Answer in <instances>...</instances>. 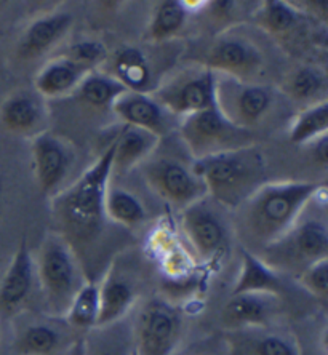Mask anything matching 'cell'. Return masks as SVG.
Here are the masks:
<instances>
[{"label":"cell","instance_id":"74e56055","mask_svg":"<svg viewBox=\"0 0 328 355\" xmlns=\"http://www.w3.org/2000/svg\"><path fill=\"white\" fill-rule=\"evenodd\" d=\"M3 272H5V268H3V261H2V258H0V280H2V275H3Z\"/></svg>","mask_w":328,"mask_h":355},{"label":"cell","instance_id":"ba28073f","mask_svg":"<svg viewBox=\"0 0 328 355\" xmlns=\"http://www.w3.org/2000/svg\"><path fill=\"white\" fill-rule=\"evenodd\" d=\"M221 210V205L205 196L181 213V229L205 263H218L229 248V227Z\"/></svg>","mask_w":328,"mask_h":355},{"label":"cell","instance_id":"8fae6325","mask_svg":"<svg viewBox=\"0 0 328 355\" xmlns=\"http://www.w3.org/2000/svg\"><path fill=\"white\" fill-rule=\"evenodd\" d=\"M269 258L264 261L274 270L295 268L304 270L316 261L328 258V229L325 221L306 219L295 224L291 231L277 242L264 248Z\"/></svg>","mask_w":328,"mask_h":355},{"label":"cell","instance_id":"e575fe53","mask_svg":"<svg viewBox=\"0 0 328 355\" xmlns=\"http://www.w3.org/2000/svg\"><path fill=\"white\" fill-rule=\"evenodd\" d=\"M61 55L76 61L77 64L87 67L88 71H95L96 66H100L103 62L107 61L106 46L95 40L79 42V44L69 46V49Z\"/></svg>","mask_w":328,"mask_h":355},{"label":"cell","instance_id":"ab89813d","mask_svg":"<svg viewBox=\"0 0 328 355\" xmlns=\"http://www.w3.org/2000/svg\"><path fill=\"white\" fill-rule=\"evenodd\" d=\"M133 355H137V351H135V352H133Z\"/></svg>","mask_w":328,"mask_h":355},{"label":"cell","instance_id":"484cf974","mask_svg":"<svg viewBox=\"0 0 328 355\" xmlns=\"http://www.w3.org/2000/svg\"><path fill=\"white\" fill-rule=\"evenodd\" d=\"M0 120L10 132L21 135L42 133L40 125L44 123V106L40 99L31 93H17L5 99L0 107Z\"/></svg>","mask_w":328,"mask_h":355},{"label":"cell","instance_id":"277c9868","mask_svg":"<svg viewBox=\"0 0 328 355\" xmlns=\"http://www.w3.org/2000/svg\"><path fill=\"white\" fill-rule=\"evenodd\" d=\"M37 275L51 315H66L71 301L87 282L79 258L60 234H49L42 242Z\"/></svg>","mask_w":328,"mask_h":355},{"label":"cell","instance_id":"4316f807","mask_svg":"<svg viewBox=\"0 0 328 355\" xmlns=\"http://www.w3.org/2000/svg\"><path fill=\"white\" fill-rule=\"evenodd\" d=\"M128 90L106 72L92 71L71 93L82 106L93 111H112L114 103Z\"/></svg>","mask_w":328,"mask_h":355},{"label":"cell","instance_id":"2e32d148","mask_svg":"<svg viewBox=\"0 0 328 355\" xmlns=\"http://www.w3.org/2000/svg\"><path fill=\"white\" fill-rule=\"evenodd\" d=\"M33 286L34 261L28 242L23 240L0 280V315L10 317L23 309L33 293Z\"/></svg>","mask_w":328,"mask_h":355},{"label":"cell","instance_id":"f35d334b","mask_svg":"<svg viewBox=\"0 0 328 355\" xmlns=\"http://www.w3.org/2000/svg\"><path fill=\"white\" fill-rule=\"evenodd\" d=\"M187 355H210V354H207V352H192V354H187Z\"/></svg>","mask_w":328,"mask_h":355},{"label":"cell","instance_id":"4dcf8cb0","mask_svg":"<svg viewBox=\"0 0 328 355\" xmlns=\"http://www.w3.org/2000/svg\"><path fill=\"white\" fill-rule=\"evenodd\" d=\"M106 215L116 226L133 227L143 223L146 210L143 203L132 192L121 189V187L107 186L106 198H104Z\"/></svg>","mask_w":328,"mask_h":355},{"label":"cell","instance_id":"ffe728a7","mask_svg":"<svg viewBox=\"0 0 328 355\" xmlns=\"http://www.w3.org/2000/svg\"><path fill=\"white\" fill-rule=\"evenodd\" d=\"M160 138L143 128L123 125V128L114 138L116 149L112 157V175L122 176L128 173L139 162L150 157L159 146Z\"/></svg>","mask_w":328,"mask_h":355},{"label":"cell","instance_id":"9c48e42d","mask_svg":"<svg viewBox=\"0 0 328 355\" xmlns=\"http://www.w3.org/2000/svg\"><path fill=\"white\" fill-rule=\"evenodd\" d=\"M273 93L257 82L216 74L215 106L229 122L250 130L261 122L273 106Z\"/></svg>","mask_w":328,"mask_h":355},{"label":"cell","instance_id":"603a6c76","mask_svg":"<svg viewBox=\"0 0 328 355\" xmlns=\"http://www.w3.org/2000/svg\"><path fill=\"white\" fill-rule=\"evenodd\" d=\"M232 355H300L296 343L287 335L264 331V328L232 331Z\"/></svg>","mask_w":328,"mask_h":355},{"label":"cell","instance_id":"e0dca14e","mask_svg":"<svg viewBox=\"0 0 328 355\" xmlns=\"http://www.w3.org/2000/svg\"><path fill=\"white\" fill-rule=\"evenodd\" d=\"M138 300L137 285L116 264L100 284V314L96 327L109 325L127 317Z\"/></svg>","mask_w":328,"mask_h":355},{"label":"cell","instance_id":"8992f818","mask_svg":"<svg viewBox=\"0 0 328 355\" xmlns=\"http://www.w3.org/2000/svg\"><path fill=\"white\" fill-rule=\"evenodd\" d=\"M215 72L194 64L189 69L176 72L149 95L171 116L184 119L191 114L215 107Z\"/></svg>","mask_w":328,"mask_h":355},{"label":"cell","instance_id":"9a60e30c","mask_svg":"<svg viewBox=\"0 0 328 355\" xmlns=\"http://www.w3.org/2000/svg\"><path fill=\"white\" fill-rule=\"evenodd\" d=\"M112 112L122 120L123 125L143 128L159 138L170 133L176 119L149 93L137 92H127L119 96L112 106Z\"/></svg>","mask_w":328,"mask_h":355},{"label":"cell","instance_id":"836d02e7","mask_svg":"<svg viewBox=\"0 0 328 355\" xmlns=\"http://www.w3.org/2000/svg\"><path fill=\"white\" fill-rule=\"evenodd\" d=\"M296 282L317 300L327 302L328 297V258L316 261L301 270Z\"/></svg>","mask_w":328,"mask_h":355},{"label":"cell","instance_id":"7a4b0ae2","mask_svg":"<svg viewBox=\"0 0 328 355\" xmlns=\"http://www.w3.org/2000/svg\"><path fill=\"white\" fill-rule=\"evenodd\" d=\"M320 191H325V184L309 181L263 184L241 205L243 227L254 242L266 248L287 236Z\"/></svg>","mask_w":328,"mask_h":355},{"label":"cell","instance_id":"cb8c5ba5","mask_svg":"<svg viewBox=\"0 0 328 355\" xmlns=\"http://www.w3.org/2000/svg\"><path fill=\"white\" fill-rule=\"evenodd\" d=\"M241 293H269L282 296V277H280L279 270H274L258 254L243 250L241 272H239L231 291V295Z\"/></svg>","mask_w":328,"mask_h":355},{"label":"cell","instance_id":"d4e9b609","mask_svg":"<svg viewBox=\"0 0 328 355\" xmlns=\"http://www.w3.org/2000/svg\"><path fill=\"white\" fill-rule=\"evenodd\" d=\"M83 355H133V325L122 320L96 327L82 336Z\"/></svg>","mask_w":328,"mask_h":355},{"label":"cell","instance_id":"f546056e","mask_svg":"<svg viewBox=\"0 0 328 355\" xmlns=\"http://www.w3.org/2000/svg\"><path fill=\"white\" fill-rule=\"evenodd\" d=\"M62 333L58 327L46 322H35L26 325L18 333L15 347L21 355H55L62 344Z\"/></svg>","mask_w":328,"mask_h":355},{"label":"cell","instance_id":"4fadbf2b","mask_svg":"<svg viewBox=\"0 0 328 355\" xmlns=\"http://www.w3.org/2000/svg\"><path fill=\"white\" fill-rule=\"evenodd\" d=\"M33 159L40 191L45 196L55 194L72 166L69 146L58 135L42 132L34 137Z\"/></svg>","mask_w":328,"mask_h":355},{"label":"cell","instance_id":"ac0fdd59","mask_svg":"<svg viewBox=\"0 0 328 355\" xmlns=\"http://www.w3.org/2000/svg\"><path fill=\"white\" fill-rule=\"evenodd\" d=\"M72 21V15L66 12L50 13L33 21L19 40V58L31 61L49 53L71 29Z\"/></svg>","mask_w":328,"mask_h":355},{"label":"cell","instance_id":"d6986e66","mask_svg":"<svg viewBox=\"0 0 328 355\" xmlns=\"http://www.w3.org/2000/svg\"><path fill=\"white\" fill-rule=\"evenodd\" d=\"M106 74L122 83L128 92L153 93L155 90L149 56L137 46H123L119 50L109 62Z\"/></svg>","mask_w":328,"mask_h":355},{"label":"cell","instance_id":"30bf717a","mask_svg":"<svg viewBox=\"0 0 328 355\" xmlns=\"http://www.w3.org/2000/svg\"><path fill=\"white\" fill-rule=\"evenodd\" d=\"M192 62L207 67L215 74L253 82L263 66V55L247 37L236 34H220L210 44L196 51Z\"/></svg>","mask_w":328,"mask_h":355},{"label":"cell","instance_id":"d590c367","mask_svg":"<svg viewBox=\"0 0 328 355\" xmlns=\"http://www.w3.org/2000/svg\"><path fill=\"white\" fill-rule=\"evenodd\" d=\"M314 143V160L322 166L328 165V135H322Z\"/></svg>","mask_w":328,"mask_h":355},{"label":"cell","instance_id":"5b68a950","mask_svg":"<svg viewBox=\"0 0 328 355\" xmlns=\"http://www.w3.org/2000/svg\"><path fill=\"white\" fill-rule=\"evenodd\" d=\"M178 133L196 160L254 144L253 132L232 125L216 106L181 119Z\"/></svg>","mask_w":328,"mask_h":355},{"label":"cell","instance_id":"1f68e13d","mask_svg":"<svg viewBox=\"0 0 328 355\" xmlns=\"http://www.w3.org/2000/svg\"><path fill=\"white\" fill-rule=\"evenodd\" d=\"M187 3L178 0H165L155 8L150 19L148 37L153 42H165L181 33L187 21Z\"/></svg>","mask_w":328,"mask_h":355},{"label":"cell","instance_id":"8d00e7d4","mask_svg":"<svg viewBox=\"0 0 328 355\" xmlns=\"http://www.w3.org/2000/svg\"><path fill=\"white\" fill-rule=\"evenodd\" d=\"M69 355H83V343H82V338L76 339L74 343H72V346L69 349Z\"/></svg>","mask_w":328,"mask_h":355},{"label":"cell","instance_id":"83f0119b","mask_svg":"<svg viewBox=\"0 0 328 355\" xmlns=\"http://www.w3.org/2000/svg\"><path fill=\"white\" fill-rule=\"evenodd\" d=\"M327 83L325 71L316 66H301L290 72V76L285 79L284 90L296 101L312 106L327 99Z\"/></svg>","mask_w":328,"mask_h":355},{"label":"cell","instance_id":"f1b7e54d","mask_svg":"<svg viewBox=\"0 0 328 355\" xmlns=\"http://www.w3.org/2000/svg\"><path fill=\"white\" fill-rule=\"evenodd\" d=\"M98 314H100V285L95 280H87L77 291L66 312V322L72 330L88 331L96 328Z\"/></svg>","mask_w":328,"mask_h":355},{"label":"cell","instance_id":"52a82bcc","mask_svg":"<svg viewBox=\"0 0 328 355\" xmlns=\"http://www.w3.org/2000/svg\"><path fill=\"white\" fill-rule=\"evenodd\" d=\"M183 315L165 297L154 296L139 309L135 320L137 355H171L180 341Z\"/></svg>","mask_w":328,"mask_h":355},{"label":"cell","instance_id":"d6a6232c","mask_svg":"<svg viewBox=\"0 0 328 355\" xmlns=\"http://www.w3.org/2000/svg\"><path fill=\"white\" fill-rule=\"evenodd\" d=\"M328 132V101L308 106L300 114L290 130L293 144H308Z\"/></svg>","mask_w":328,"mask_h":355},{"label":"cell","instance_id":"6da1fadb","mask_svg":"<svg viewBox=\"0 0 328 355\" xmlns=\"http://www.w3.org/2000/svg\"><path fill=\"white\" fill-rule=\"evenodd\" d=\"M116 143L104 150L90 168L79 176L74 184L56 192L51 202V213L60 231L56 234L66 240L80 258L82 252L96 247L104 239L112 221L106 215L104 198L112 178V157Z\"/></svg>","mask_w":328,"mask_h":355},{"label":"cell","instance_id":"5bb4252c","mask_svg":"<svg viewBox=\"0 0 328 355\" xmlns=\"http://www.w3.org/2000/svg\"><path fill=\"white\" fill-rule=\"evenodd\" d=\"M282 296L269 293L231 295L221 311V322L227 330L266 328L279 314Z\"/></svg>","mask_w":328,"mask_h":355},{"label":"cell","instance_id":"7c38bea8","mask_svg":"<svg viewBox=\"0 0 328 355\" xmlns=\"http://www.w3.org/2000/svg\"><path fill=\"white\" fill-rule=\"evenodd\" d=\"M143 175L150 189L171 205L184 208L207 196L205 186L192 171V165L175 157L146 159Z\"/></svg>","mask_w":328,"mask_h":355},{"label":"cell","instance_id":"7402d4cb","mask_svg":"<svg viewBox=\"0 0 328 355\" xmlns=\"http://www.w3.org/2000/svg\"><path fill=\"white\" fill-rule=\"evenodd\" d=\"M254 21L263 31H266L270 35H280V37L295 39L300 37V33H308V24L311 19L295 8L293 3L282 2V0H268L261 5V8L254 13Z\"/></svg>","mask_w":328,"mask_h":355},{"label":"cell","instance_id":"3957f363","mask_svg":"<svg viewBox=\"0 0 328 355\" xmlns=\"http://www.w3.org/2000/svg\"><path fill=\"white\" fill-rule=\"evenodd\" d=\"M192 171L223 208H239L266 184V160L254 144L196 160Z\"/></svg>","mask_w":328,"mask_h":355},{"label":"cell","instance_id":"44dd1931","mask_svg":"<svg viewBox=\"0 0 328 355\" xmlns=\"http://www.w3.org/2000/svg\"><path fill=\"white\" fill-rule=\"evenodd\" d=\"M88 72L87 67L77 64L76 61L61 55L50 60L42 67V71L34 80L35 90L45 98H61L71 95Z\"/></svg>","mask_w":328,"mask_h":355}]
</instances>
